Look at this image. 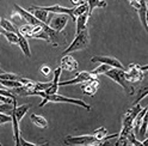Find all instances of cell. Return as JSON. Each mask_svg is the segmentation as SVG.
<instances>
[{
    "label": "cell",
    "instance_id": "22",
    "mask_svg": "<svg viewBox=\"0 0 148 146\" xmlns=\"http://www.w3.org/2000/svg\"><path fill=\"white\" fill-rule=\"evenodd\" d=\"M0 84H1L5 89H16V87H19L23 84L18 80H4V79H0Z\"/></svg>",
    "mask_w": 148,
    "mask_h": 146
},
{
    "label": "cell",
    "instance_id": "17",
    "mask_svg": "<svg viewBox=\"0 0 148 146\" xmlns=\"http://www.w3.org/2000/svg\"><path fill=\"white\" fill-rule=\"evenodd\" d=\"M30 120L31 122L36 126V127H38V128H47L48 127V121L45 120V118L41 115H36V114H32L30 116Z\"/></svg>",
    "mask_w": 148,
    "mask_h": 146
},
{
    "label": "cell",
    "instance_id": "6",
    "mask_svg": "<svg viewBox=\"0 0 148 146\" xmlns=\"http://www.w3.org/2000/svg\"><path fill=\"white\" fill-rule=\"evenodd\" d=\"M91 79H98V76L93 74L92 71H82L79 72L75 76V78H73L71 80H66V81H59V86H66V85H74V84H82L87 80Z\"/></svg>",
    "mask_w": 148,
    "mask_h": 146
},
{
    "label": "cell",
    "instance_id": "11",
    "mask_svg": "<svg viewBox=\"0 0 148 146\" xmlns=\"http://www.w3.org/2000/svg\"><path fill=\"white\" fill-rule=\"evenodd\" d=\"M27 11L31 12V13L37 18V19L41 21V22H43V23H45V24L49 22V17H50V14H51L50 12L43 10V8H41L40 6H30Z\"/></svg>",
    "mask_w": 148,
    "mask_h": 146
},
{
    "label": "cell",
    "instance_id": "19",
    "mask_svg": "<svg viewBox=\"0 0 148 146\" xmlns=\"http://www.w3.org/2000/svg\"><path fill=\"white\" fill-rule=\"evenodd\" d=\"M0 28L5 31H11V32H18V29L14 26V24L7 19H3L1 18V22H0Z\"/></svg>",
    "mask_w": 148,
    "mask_h": 146
},
{
    "label": "cell",
    "instance_id": "32",
    "mask_svg": "<svg viewBox=\"0 0 148 146\" xmlns=\"http://www.w3.org/2000/svg\"><path fill=\"white\" fill-rule=\"evenodd\" d=\"M0 22H1V17H0Z\"/></svg>",
    "mask_w": 148,
    "mask_h": 146
},
{
    "label": "cell",
    "instance_id": "1",
    "mask_svg": "<svg viewBox=\"0 0 148 146\" xmlns=\"http://www.w3.org/2000/svg\"><path fill=\"white\" fill-rule=\"evenodd\" d=\"M69 103V104H75V105H79L81 108L86 109L87 112L91 110V105H88L87 103H85L82 99H79V98H68V97H64L62 95H59V94H53V95H48L43 98V101L38 104L40 108L44 107L47 103Z\"/></svg>",
    "mask_w": 148,
    "mask_h": 146
},
{
    "label": "cell",
    "instance_id": "10",
    "mask_svg": "<svg viewBox=\"0 0 148 146\" xmlns=\"http://www.w3.org/2000/svg\"><path fill=\"white\" fill-rule=\"evenodd\" d=\"M62 71H68V72H75L78 70V62L75 61L71 54L67 55H62L61 58V66Z\"/></svg>",
    "mask_w": 148,
    "mask_h": 146
},
{
    "label": "cell",
    "instance_id": "30",
    "mask_svg": "<svg viewBox=\"0 0 148 146\" xmlns=\"http://www.w3.org/2000/svg\"><path fill=\"white\" fill-rule=\"evenodd\" d=\"M0 89H5V87H4V86H3L1 84H0Z\"/></svg>",
    "mask_w": 148,
    "mask_h": 146
},
{
    "label": "cell",
    "instance_id": "18",
    "mask_svg": "<svg viewBox=\"0 0 148 146\" xmlns=\"http://www.w3.org/2000/svg\"><path fill=\"white\" fill-rule=\"evenodd\" d=\"M14 96L7 89H0V102L1 103H13Z\"/></svg>",
    "mask_w": 148,
    "mask_h": 146
},
{
    "label": "cell",
    "instance_id": "14",
    "mask_svg": "<svg viewBox=\"0 0 148 146\" xmlns=\"http://www.w3.org/2000/svg\"><path fill=\"white\" fill-rule=\"evenodd\" d=\"M136 11L138 13V17H140V21L143 25V28L147 30L148 29V25H147V0H141V5Z\"/></svg>",
    "mask_w": 148,
    "mask_h": 146
},
{
    "label": "cell",
    "instance_id": "3",
    "mask_svg": "<svg viewBox=\"0 0 148 146\" xmlns=\"http://www.w3.org/2000/svg\"><path fill=\"white\" fill-rule=\"evenodd\" d=\"M124 71L125 70H121V68H116V67H111L109 71H106L104 74L106 77H109L110 79H112L115 83H117L118 85H121L125 92L129 94V95H133L134 94V87L129 86L128 81L125 79V74H124Z\"/></svg>",
    "mask_w": 148,
    "mask_h": 146
},
{
    "label": "cell",
    "instance_id": "26",
    "mask_svg": "<svg viewBox=\"0 0 148 146\" xmlns=\"http://www.w3.org/2000/svg\"><path fill=\"white\" fill-rule=\"evenodd\" d=\"M11 115H7L5 113H0V125L3 123H7V122H11Z\"/></svg>",
    "mask_w": 148,
    "mask_h": 146
},
{
    "label": "cell",
    "instance_id": "9",
    "mask_svg": "<svg viewBox=\"0 0 148 146\" xmlns=\"http://www.w3.org/2000/svg\"><path fill=\"white\" fill-rule=\"evenodd\" d=\"M43 10L48 11L50 13H54V14H67V16H71V18L73 21H75V18L73 16V7L69 8V7H63L61 5H53V6H40Z\"/></svg>",
    "mask_w": 148,
    "mask_h": 146
},
{
    "label": "cell",
    "instance_id": "25",
    "mask_svg": "<svg viewBox=\"0 0 148 146\" xmlns=\"http://www.w3.org/2000/svg\"><path fill=\"white\" fill-rule=\"evenodd\" d=\"M138 91H140V94H138V96H137V98H136V101L134 102V104L138 103V102H140V101H141V99H142L143 97H146V96H147V94H148V86L146 85V86L141 87V89L138 90Z\"/></svg>",
    "mask_w": 148,
    "mask_h": 146
},
{
    "label": "cell",
    "instance_id": "12",
    "mask_svg": "<svg viewBox=\"0 0 148 146\" xmlns=\"http://www.w3.org/2000/svg\"><path fill=\"white\" fill-rule=\"evenodd\" d=\"M98 87H99V80L91 79V80L85 81V84L82 85V92H84V95H87V96H93L97 92Z\"/></svg>",
    "mask_w": 148,
    "mask_h": 146
},
{
    "label": "cell",
    "instance_id": "31",
    "mask_svg": "<svg viewBox=\"0 0 148 146\" xmlns=\"http://www.w3.org/2000/svg\"><path fill=\"white\" fill-rule=\"evenodd\" d=\"M1 31H3V29H1V28H0V35H1Z\"/></svg>",
    "mask_w": 148,
    "mask_h": 146
},
{
    "label": "cell",
    "instance_id": "23",
    "mask_svg": "<svg viewBox=\"0 0 148 146\" xmlns=\"http://www.w3.org/2000/svg\"><path fill=\"white\" fill-rule=\"evenodd\" d=\"M110 68H111V66L106 65V63H100V65H99V67L95 68L93 71H92V73H93V74H96V76H98V77H99V74H104V73H105L106 71H109Z\"/></svg>",
    "mask_w": 148,
    "mask_h": 146
},
{
    "label": "cell",
    "instance_id": "13",
    "mask_svg": "<svg viewBox=\"0 0 148 146\" xmlns=\"http://www.w3.org/2000/svg\"><path fill=\"white\" fill-rule=\"evenodd\" d=\"M18 34V45L21 47L22 52L25 56L30 58L31 56V50H30V47H29V42H27V39L25 37V36H23L19 31L17 32Z\"/></svg>",
    "mask_w": 148,
    "mask_h": 146
},
{
    "label": "cell",
    "instance_id": "5",
    "mask_svg": "<svg viewBox=\"0 0 148 146\" xmlns=\"http://www.w3.org/2000/svg\"><path fill=\"white\" fill-rule=\"evenodd\" d=\"M64 144L68 145H82V146H88V145H100V143L96 139V136L92 135H80V136H66L64 138Z\"/></svg>",
    "mask_w": 148,
    "mask_h": 146
},
{
    "label": "cell",
    "instance_id": "21",
    "mask_svg": "<svg viewBox=\"0 0 148 146\" xmlns=\"http://www.w3.org/2000/svg\"><path fill=\"white\" fill-rule=\"evenodd\" d=\"M147 126H148V117H147V114L143 116L142 118V122L140 125V128H138V136L141 139H145L146 138V134H147Z\"/></svg>",
    "mask_w": 148,
    "mask_h": 146
},
{
    "label": "cell",
    "instance_id": "8",
    "mask_svg": "<svg viewBox=\"0 0 148 146\" xmlns=\"http://www.w3.org/2000/svg\"><path fill=\"white\" fill-rule=\"evenodd\" d=\"M92 62H100V63H106V65L111 66V67H116V68H121V70H125L124 66L122 65V62L118 59L114 58V56H106V55H96L91 59Z\"/></svg>",
    "mask_w": 148,
    "mask_h": 146
},
{
    "label": "cell",
    "instance_id": "15",
    "mask_svg": "<svg viewBox=\"0 0 148 146\" xmlns=\"http://www.w3.org/2000/svg\"><path fill=\"white\" fill-rule=\"evenodd\" d=\"M85 1L87 4V13H88L90 17H91V14H92V12H93L95 8H97V7L105 8L108 6L106 1H104V0H85Z\"/></svg>",
    "mask_w": 148,
    "mask_h": 146
},
{
    "label": "cell",
    "instance_id": "2",
    "mask_svg": "<svg viewBox=\"0 0 148 146\" xmlns=\"http://www.w3.org/2000/svg\"><path fill=\"white\" fill-rule=\"evenodd\" d=\"M88 45H90V34H88V30L86 28L82 31H80L79 34H77L73 42L62 52V55H67V54H71L73 52L85 49L88 47Z\"/></svg>",
    "mask_w": 148,
    "mask_h": 146
},
{
    "label": "cell",
    "instance_id": "29",
    "mask_svg": "<svg viewBox=\"0 0 148 146\" xmlns=\"http://www.w3.org/2000/svg\"><path fill=\"white\" fill-rule=\"evenodd\" d=\"M129 4H130L135 10H137V8L140 7V5H141V0H129Z\"/></svg>",
    "mask_w": 148,
    "mask_h": 146
},
{
    "label": "cell",
    "instance_id": "4",
    "mask_svg": "<svg viewBox=\"0 0 148 146\" xmlns=\"http://www.w3.org/2000/svg\"><path fill=\"white\" fill-rule=\"evenodd\" d=\"M147 68L148 66H140L137 63H130L128 71H124L127 81H133V83L141 81L143 79V73Z\"/></svg>",
    "mask_w": 148,
    "mask_h": 146
},
{
    "label": "cell",
    "instance_id": "16",
    "mask_svg": "<svg viewBox=\"0 0 148 146\" xmlns=\"http://www.w3.org/2000/svg\"><path fill=\"white\" fill-rule=\"evenodd\" d=\"M88 13L85 12V13H82L80 16H78L75 18V24H77V34H79L80 31H82L84 29H86V24H87V21H88Z\"/></svg>",
    "mask_w": 148,
    "mask_h": 146
},
{
    "label": "cell",
    "instance_id": "28",
    "mask_svg": "<svg viewBox=\"0 0 148 146\" xmlns=\"http://www.w3.org/2000/svg\"><path fill=\"white\" fill-rule=\"evenodd\" d=\"M40 71H41V73H42L43 76H49L50 72H51V70H50L48 66H42V67L40 68Z\"/></svg>",
    "mask_w": 148,
    "mask_h": 146
},
{
    "label": "cell",
    "instance_id": "24",
    "mask_svg": "<svg viewBox=\"0 0 148 146\" xmlns=\"http://www.w3.org/2000/svg\"><path fill=\"white\" fill-rule=\"evenodd\" d=\"M32 26L34 25H31V24H26V25H23V26H21L19 28V31L23 36H25V37L27 39V36H29V34L31 32V30H32Z\"/></svg>",
    "mask_w": 148,
    "mask_h": 146
},
{
    "label": "cell",
    "instance_id": "20",
    "mask_svg": "<svg viewBox=\"0 0 148 146\" xmlns=\"http://www.w3.org/2000/svg\"><path fill=\"white\" fill-rule=\"evenodd\" d=\"M1 35H4L7 42L10 44H18V34L17 32H11V31H1Z\"/></svg>",
    "mask_w": 148,
    "mask_h": 146
},
{
    "label": "cell",
    "instance_id": "27",
    "mask_svg": "<svg viewBox=\"0 0 148 146\" xmlns=\"http://www.w3.org/2000/svg\"><path fill=\"white\" fill-rule=\"evenodd\" d=\"M19 144H21V145H23V146H25V145H32V146H42V145H48V143H44V144H36V143H29V141L24 140L23 138H21V139H19Z\"/></svg>",
    "mask_w": 148,
    "mask_h": 146
},
{
    "label": "cell",
    "instance_id": "7",
    "mask_svg": "<svg viewBox=\"0 0 148 146\" xmlns=\"http://www.w3.org/2000/svg\"><path fill=\"white\" fill-rule=\"evenodd\" d=\"M68 22V16L67 14H51V18L47 23L50 29H53L55 32H60L64 29Z\"/></svg>",
    "mask_w": 148,
    "mask_h": 146
}]
</instances>
